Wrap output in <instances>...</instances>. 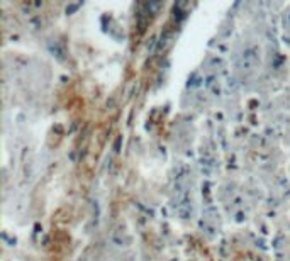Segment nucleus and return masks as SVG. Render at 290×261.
I'll return each instance as SVG.
<instances>
[]
</instances>
